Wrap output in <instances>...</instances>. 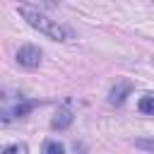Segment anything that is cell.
<instances>
[{
    "instance_id": "cell-7",
    "label": "cell",
    "mask_w": 154,
    "mask_h": 154,
    "mask_svg": "<svg viewBox=\"0 0 154 154\" xmlns=\"http://www.w3.org/2000/svg\"><path fill=\"white\" fill-rule=\"evenodd\" d=\"M63 149H65V147H63L60 142H53V140H48V142L43 144V152H46V154H63Z\"/></svg>"
},
{
    "instance_id": "cell-6",
    "label": "cell",
    "mask_w": 154,
    "mask_h": 154,
    "mask_svg": "<svg viewBox=\"0 0 154 154\" xmlns=\"http://www.w3.org/2000/svg\"><path fill=\"white\" fill-rule=\"evenodd\" d=\"M137 108H140L142 113H149V116H154V96H152V94L142 96V99H140V103H137Z\"/></svg>"
},
{
    "instance_id": "cell-3",
    "label": "cell",
    "mask_w": 154,
    "mask_h": 154,
    "mask_svg": "<svg viewBox=\"0 0 154 154\" xmlns=\"http://www.w3.org/2000/svg\"><path fill=\"white\" fill-rule=\"evenodd\" d=\"M17 63H19L22 67H26V70H34V67H38V63H41V51H38L36 46L26 43V46H22V48L17 51Z\"/></svg>"
},
{
    "instance_id": "cell-10",
    "label": "cell",
    "mask_w": 154,
    "mask_h": 154,
    "mask_svg": "<svg viewBox=\"0 0 154 154\" xmlns=\"http://www.w3.org/2000/svg\"><path fill=\"white\" fill-rule=\"evenodd\" d=\"M135 144L142 147V149H154V140H137Z\"/></svg>"
},
{
    "instance_id": "cell-2",
    "label": "cell",
    "mask_w": 154,
    "mask_h": 154,
    "mask_svg": "<svg viewBox=\"0 0 154 154\" xmlns=\"http://www.w3.org/2000/svg\"><path fill=\"white\" fill-rule=\"evenodd\" d=\"M36 106V101H26L22 96H12V101H7V96L0 94V120H14L26 116L31 108Z\"/></svg>"
},
{
    "instance_id": "cell-5",
    "label": "cell",
    "mask_w": 154,
    "mask_h": 154,
    "mask_svg": "<svg viewBox=\"0 0 154 154\" xmlns=\"http://www.w3.org/2000/svg\"><path fill=\"white\" fill-rule=\"evenodd\" d=\"M130 89H132V84H130V82H125V79H120V82L111 89L108 101H111V103H123V101H125V96L130 94Z\"/></svg>"
},
{
    "instance_id": "cell-4",
    "label": "cell",
    "mask_w": 154,
    "mask_h": 154,
    "mask_svg": "<svg viewBox=\"0 0 154 154\" xmlns=\"http://www.w3.org/2000/svg\"><path fill=\"white\" fill-rule=\"evenodd\" d=\"M72 111L67 108V106H63V108H58L55 111V116H53V120H51V125H53V130H65V128H70V123H72Z\"/></svg>"
},
{
    "instance_id": "cell-8",
    "label": "cell",
    "mask_w": 154,
    "mask_h": 154,
    "mask_svg": "<svg viewBox=\"0 0 154 154\" xmlns=\"http://www.w3.org/2000/svg\"><path fill=\"white\" fill-rule=\"evenodd\" d=\"M31 2H36L38 7H48V10H55L58 7V0H31Z\"/></svg>"
},
{
    "instance_id": "cell-9",
    "label": "cell",
    "mask_w": 154,
    "mask_h": 154,
    "mask_svg": "<svg viewBox=\"0 0 154 154\" xmlns=\"http://www.w3.org/2000/svg\"><path fill=\"white\" fill-rule=\"evenodd\" d=\"M0 152H26L24 144H10V147H2Z\"/></svg>"
},
{
    "instance_id": "cell-1",
    "label": "cell",
    "mask_w": 154,
    "mask_h": 154,
    "mask_svg": "<svg viewBox=\"0 0 154 154\" xmlns=\"http://www.w3.org/2000/svg\"><path fill=\"white\" fill-rule=\"evenodd\" d=\"M17 14H19V17L31 26V29L41 31L43 36H48V38H53V41H75L72 29H67V26L58 24L55 19H51V17L41 14V12H38V10H34V7L19 5V7H17Z\"/></svg>"
}]
</instances>
